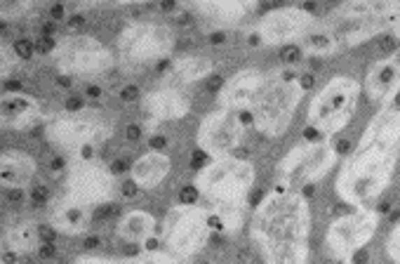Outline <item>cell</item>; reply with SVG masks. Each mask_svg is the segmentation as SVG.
Here are the masks:
<instances>
[{
	"mask_svg": "<svg viewBox=\"0 0 400 264\" xmlns=\"http://www.w3.org/2000/svg\"><path fill=\"white\" fill-rule=\"evenodd\" d=\"M400 160V109H382L348 153L337 179V194L351 205L377 201L389 186Z\"/></svg>",
	"mask_w": 400,
	"mask_h": 264,
	"instance_id": "cell-1",
	"label": "cell"
},
{
	"mask_svg": "<svg viewBox=\"0 0 400 264\" xmlns=\"http://www.w3.org/2000/svg\"><path fill=\"white\" fill-rule=\"evenodd\" d=\"M311 210L301 191L276 184L250 217V238L266 264H308Z\"/></svg>",
	"mask_w": 400,
	"mask_h": 264,
	"instance_id": "cell-2",
	"label": "cell"
},
{
	"mask_svg": "<svg viewBox=\"0 0 400 264\" xmlns=\"http://www.w3.org/2000/svg\"><path fill=\"white\" fill-rule=\"evenodd\" d=\"M255 182L257 170L252 160L241 153L205 160V165L198 167L191 186L210 210L217 234H234L243 227Z\"/></svg>",
	"mask_w": 400,
	"mask_h": 264,
	"instance_id": "cell-3",
	"label": "cell"
},
{
	"mask_svg": "<svg viewBox=\"0 0 400 264\" xmlns=\"http://www.w3.org/2000/svg\"><path fill=\"white\" fill-rule=\"evenodd\" d=\"M43 134L57 153L83 160L97 158V151L111 139L113 125L104 113L94 109L71 104L45 120Z\"/></svg>",
	"mask_w": 400,
	"mask_h": 264,
	"instance_id": "cell-4",
	"label": "cell"
},
{
	"mask_svg": "<svg viewBox=\"0 0 400 264\" xmlns=\"http://www.w3.org/2000/svg\"><path fill=\"white\" fill-rule=\"evenodd\" d=\"M36 53L48 55L57 71L69 78H94L111 71L115 64L111 50L90 34H64L57 38L43 36L36 41Z\"/></svg>",
	"mask_w": 400,
	"mask_h": 264,
	"instance_id": "cell-5",
	"label": "cell"
},
{
	"mask_svg": "<svg viewBox=\"0 0 400 264\" xmlns=\"http://www.w3.org/2000/svg\"><path fill=\"white\" fill-rule=\"evenodd\" d=\"M306 90L301 85V76L290 71H271L266 76L259 97L250 106V125L262 137H280L292 123V116Z\"/></svg>",
	"mask_w": 400,
	"mask_h": 264,
	"instance_id": "cell-6",
	"label": "cell"
},
{
	"mask_svg": "<svg viewBox=\"0 0 400 264\" xmlns=\"http://www.w3.org/2000/svg\"><path fill=\"white\" fill-rule=\"evenodd\" d=\"M215 234L217 231L212 224L210 210L203 203L179 198V203H174L167 210L165 220L160 222L158 241L179 262H186L203 253V248L208 246Z\"/></svg>",
	"mask_w": 400,
	"mask_h": 264,
	"instance_id": "cell-7",
	"label": "cell"
},
{
	"mask_svg": "<svg viewBox=\"0 0 400 264\" xmlns=\"http://www.w3.org/2000/svg\"><path fill=\"white\" fill-rule=\"evenodd\" d=\"M360 83L351 76H334L311 102L306 141H325L351 123L358 106Z\"/></svg>",
	"mask_w": 400,
	"mask_h": 264,
	"instance_id": "cell-8",
	"label": "cell"
},
{
	"mask_svg": "<svg viewBox=\"0 0 400 264\" xmlns=\"http://www.w3.org/2000/svg\"><path fill=\"white\" fill-rule=\"evenodd\" d=\"M174 29L165 22H139L125 24L115 36L118 57L130 67H148V64L170 62L174 53Z\"/></svg>",
	"mask_w": 400,
	"mask_h": 264,
	"instance_id": "cell-9",
	"label": "cell"
},
{
	"mask_svg": "<svg viewBox=\"0 0 400 264\" xmlns=\"http://www.w3.org/2000/svg\"><path fill=\"white\" fill-rule=\"evenodd\" d=\"M115 194H118V177H115L113 167H108L99 156L73 160L66 167L64 198L92 210V215L94 210L111 205Z\"/></svg>",
	"mask_w": 400,
	"mask_h": 264,
	"instance_id": "cell-10",
	"label": "cell"
},
{
	"mask_svg": "<svg viewBox=\"0 0 400 264\" xmlns=\"http://www.w3.org/2000/svg\"><path fill=\"white\" fill-rule=\"evenodd\" d=\"M334 158H337V146L330 141H306L280 160L276 184L301 191L304 186L325 177L334 165Z\"/></svg>",
	"mask_w": 400,
	"mask_h": 264,
	"instance_id": "cell-11",
	"label": "cell"
},
{
	"mask_svg": "<svg viewBox=\"0 0 400 264\" xmlns=\"http://www.w3.org/2000/svg\"><path fill=\"white\" fill-rule=\"evenodd\" d=\"M250 125V116L241 111H231V109L219 106L215 111H210L200 120L198 132H196V144L198 151L203 153L208 160L224 158L236 153L241 146L243 134Z\"/></svg>",
	"mask_w": 400,
	"mask_h": 264,
	"instance_id": "cell-12",
	"label": "cell"
},
{
	"mask_svg": "<svg viewBox=\"0 0 400 264\" xmlns=\"http://www.w3.org/2000/svg\"><path fill=\"white\" fill-rule=\"evenodd\" d=\"M315 29V17L311 8H278L271 10L269 15L257 19L255 27L250 29L248 43L252 48H273V45H292L297 38H304L308 31Z\"/></svg>",
	"mask_w": 400,
	"mask_h": 264,
	"instance_id": "cell-13",
	"label": "cell"
},
{
	"mask_svg": "<svg viewBox=\"0 0 400 264\" xmlns=\"http://www.w3.org/2000/svg\"><path fill=\"white\" fill-rule=\"evenodd\" d=\"M379 222V212L365 208H351L337 217L327 231V248L339 257L341 262H351L356 253L365 250L367 241L374 236Z\"/></svg>",
	"mask_w": 400,
	"mask_h": 264,
	"instance_id": "cell-14",
	"label": "cell"
},
{
	"mask_svg": "<svg viewBox=\"0 0 400 264\" xmlns=\"http://www.w3.org/2000/svg\"><path fill=\"white\" fill-rule=\"evenodd\" d=\"M191 99L182 92V88L163 85L148 90L141 97V111L153 125L172 123V120H184L191 113Z\"/></svg>",
	"mask_w": 400,
	"mask_h": 264,
	"instance_id": "cell-15",
	"label": "cell"
},
{
	"mask_svg": "<svg viewBox=\"0 0 400 264\" xmlns=\"http://www.w3.org/2000/svg\"><path fill=\"white\" fill-rule=\"evenodd\" d=\"M266 76L259 69H243L234 74L219 90V106L231 109V111H250L255 99L259 97Z\"/></svg>",
	"mask_w": 400,
	"mask_h": 264,
	"instance_id": "cell-16",
	"label": "cell"
},
{
	"mask_svg": "<svg viewBox=\"0 0 400 264\" xmlns=\"http://www.w3.org/2000/svg\"><path fill=\"white\" fill-rule=\"evenodd\" d=\"M113 231L118 236V241H122L125 246H139V250H148L153 248V243H158L160 224L156 215H151L148 210L132 208L125 210L115 220Z\"/></svg>",
	"mask_w": 400,
	"mask_h": 264,
	"instance_id": "cell-17",
	"label": "cell"
},
{
	"mask_svg": "<svg viewBox=\"0 0 400 264\" xmlns=\"http://www.w3.org/2000/svg\"><path fill=\"white\" fill-rule=\"evenodd\" d=\"M0 116H3L5 130H31L43 123V104L29 92L5 90L3 102H0Z\"/></svg>",
	"mask_w": 400,
	"mask_h": 264,
	"instance_id": "cell-18",
	"label": "cell"
},
{
	"mask_svg": "<svg viewBox=\"0 0 400 264\" xmlns=\"http://www.w3.org/2000/svg\"><path fill=\"white\" fill-rule=\"evenodd\" d=\"M172 172V156L163 149H148L141 156L132 160V165L127 167V175L134 189L141 191H153L170 177Z\"/></svg>",
	"mask_w": 400,
	"mask_h": 264,
	"instance_id": "cell-19",
	"label": "cell"
},
{
	"mask_svg": "<svg viewBox=\"0 0 400 264\" xmlns=\"http://www.w3.org/2000/svg\"><path fill=\"white\" fill-rule=\"evenodd\" d=\"M217 64L212 57L200 55V53H189V55H179L174 60L165 62V81L172 88H184V85H196L203 83L205 78H210L215 74Z\"/></svg>",
	"mask_w": 400,
	"mask_h": 264,
	"instance_id": "cell-20",
	"label": "cell"
},
{
	"mask_svg": "<svg viewBox=\"0 0 400 264\" xmlns=\"http://www.w3.org/2000/svg\"><path fill=\"white\" fill-rule=\"evenodd\" d=\"M38 172V165L31 153L22 151V149H3V156H0V184L8 194H15V191H24L34 182Z\"/></svg>",
	"mask_w": 400,
	"mask_h": 264,
	"instance_id": "cell-21",
	"label": "cell"
},
{
	"mask_svg": "<svg viewBox=\"0 0 400 264\" xmlns=\"http://www.w3.org/2000/svg\"><path fill=\"white\" fill-rule=\"evenodd\" d=\"M365 92L377 104L396 102L400 95V62L379 60L365 76Z\"/></svg>",
	"mask_w": 400,
	"mask_h": 264,
	"instance_id": "cell-22",
	"label": "cell"
},
{
	"mask_svg": "<svg viewBox=\"0 0 400 264\" xmlns=\"http://www.w3.org/2000/svg\"><path fill=\"white\" fill-rule=\"evenodd\" d=\"M92 220H94L92 210L71 203L69 198H64V196L52 201L50 212H48L50 229L57 231V234H64V236L85 234L90 229V224H92Z\"/></svg>",
	"mask_w": 400,
	"mask_h": 264,
	"instance_id": "cell-23",
	"label": "cell"
},
{
	"mask_svg": "<svg viewBox=\"0 0 400 264\" xmlns=\"http://www.w3.org/2000/svg\"><path fill=\"white\" fill-rule=\"evenodd\" d=\"M45 238L38 224L24 220L10 224L3 231V260H17L22 255H31L36 250H43Z\"/></svg>",
	"mask_w": 400,
	"mask_h": 264,
	"instance_id": "cell-24",
	"label": "cell"
},
{
	"mask_svg": "<svg viewBox=\"0 0 400 264\" xmlns=\"http://www.w3.org/2000/svg\"><path fill=\"white\" fill-rule=\"evenodd\" d=\"M255 8H257L255 3H243V0H238V3H227V0L208 3V0H200V3L193 5V12L205 19H210V22H215L217 27L229 29V27L243 24V19H248L252 15Z\"/></svg>",
	"mask_w": 400,
	"mask_h": 264,
	"instance_id": "cell-25",
	"label": "cell"
},
{
	"mask_svg": "<svg viewBox=\"0 0 400 264\" xmlns=\"http://www.w3.org/2000/svg\"><path fill=\"white\" fill-rule=\"evenodd\" d=\"M115 264H182L172 253L165 248H148L139 250L137 255H127L122 260H115Z\"/></svg>",
	"mask_w": 400,
	"mask_h": 264,
	"instance_id": "cell-26",
	"label": "cell"
},
{
	"mask_svg": "<svg viewBox=\"0 0 400 264\" xmlns=\"http://www.w3.org/2000/svg\"><path fill=\"white\" fill-rule=\"evenodd\" d=\"M386 253L391 257V264H400V224L391 231L389 243H386Z\"/></svg>",
	"mask_w": 400,
	"mask_h": 264,
	"instance_id": "cell-27",
	"label": "cell"
},
{
	"mask_svg": "<svg viewBox=\"0 0 400 264\" xmlns=\"http://www.w3.org/2000/svg\"><path fill=\"white\" fill-rule=\"evenodd\" d=\"M71 264H115V260H111V257H99V255H80Z\"/></svg>",
	"mask_w": 400,
	"mask_h": 264,
	"instance_id": "cell-28",
	"label": "cell"
},
{
	"mask_svg": "<svg viewBox=\"0 0 400 264\" xmlns=\"http://www.w3.org/2000/svg\"><path fill=\"white\" fill-rule=\"evenodd\" d=\"M393 36H396V41L400 43V19H396V24H393Z\"/></svg>",
	"mask_w": 400,
	"mask_h": 264,
	"instance_id": "cell-29",
	"label": "cell"
},
{
	"mask_svg": "<svg viewBox=\"0 0 400 264\" xmlns=\"http://www.w3.org/2000/svg\"><path fill=\"white\" fill-rule=\"evenodd\" d=\"M3 264H17L15 260H3Z\"/></svg>",
	"mask_w": 400,
	"mask_h": 264,
	"instance_id": "cell-30",
	"label": "cell"
}]
</instances>
